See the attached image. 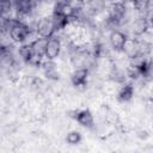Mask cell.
Instances as JSON below:
<instances>
[{
	"label": "cell",
	"instance_id": "3",
	"mask_svg": "<svg viewBox=\"0 0 153 153\" xmlns=\"http://www.w3.org/2000/svg\"><path fill=\"white\" fill-rule=\"evenodd\" d=\"M128 37L129 36L124 30L116 29V30L110 31L108 35V44H109L110 50L114 53H122Z\"/></svg>",
	"mask_w": 153,
	"mask_h": 153
},
{
	"label": "cell",
	"instance_id": "6",
	"mask_svg": "<svg viewBox=\"0 0 153 153\" xmlns=\"http://www.w3.org/2000/svg\"><path fill=\"white\" fill-rule=\"evenodd\" d=\"M71 117L74 118V121L86 128V129H94L96 127V122H94V116L92 114V111L90 109H81V110H73L69 112Z\"/></svg>",
	"mask_w": 153,
	"mask_h": 153
},
{
	"label": "cell",
	"instance_id": "5",
	"mask_svg": "<svg viewBox=\"0 0 153 153\" xmlns=\"http://www.w3.org/2000/svg\"><path fill=\"white\" fill-rule=\"evenodd\" d=\"M62 51H63V42H62L61 37L59 36V33H56L55 36L48 38L44 59L56 61L62 55Z\"/></svg>",
	"mask_w": 153,
	"mask_h": 153
},
{
	"label": "cell",
	"instance_id": "10",
	"mask_svg": "<svg viewBox=\"0 0 153 153\" xmlns=\"http://www.w3.org/2000/svg\"><path fill=\"white\" fill-rule=\"evenodd\" d=\"M33 50H32V45H31V41L30 42H25L23 44H19L18 48H17V55L19 57V60L26 65L30 59L33 56Z\"/></svg>",
	"mask_w": 153,
	"mask_h": 153
},
{
	"label": "cell",
	"instance_id": "1",
	"mask_svg": "<svg viewBox=\"0 0 153 153\" xmlns=\"http://www.w3.org/2000/svg\"><path fill=\"white\" fill-rule=\"evenodd\" d=\"M124 27L128 29V31H126L128 33L129 37H142L149 29V23L148 19L145 14H136L133 17V19L129 22L128 25H126Z\"/></svg>",
	"mask_w": 153,
	"mask_h": 153
},
{
	"label": "cell",
	"instance_id": "2",
	"mask_svg": "<svg viewBox=\"0 0 153 153\" xmlns=\"http://www.w3.org/2000/svg\"><path fill=\"white\" fill-rule=\"evenodd\" d=\"M35 32L38 37H43L47 39L57 33L54 20L50 14L49 16L44 14V16L38 17V19L36 20V24H35Z\"/></svg>",
	"mask_w": 153,
	"mask_h": 153
},
{
	"label": "cell",
	"instance_id": "8",
	"mask_svg": "<svg viewBox=\"0 0 153 153\" xmlns=\"http://www.w3.org/2000/svg\"><path fill=\"white\" fill-rule=\"evenodd\" d=\"M44 75V78L47 80H50V81H57L59 78H60V73L57 71V67H56V62L53 61V60H48V59H44L42 65H41V68H39Z\"/></svg>",
	"mask_w": 153,
	"mask_h": 153
},
{
	"label": "cell",
	"instance_id": "13",
	"mask_svg": "<svg viewBox=\"0 0 153 153\" xmlns=\"http://www.w3.org/2000/svg\"><path fill=\"white\" fill-rule=\"evenodd\" d=\"M65 140L69 146H76L82 141V135L78 130H71L66 134Z\"/></svg>",
	"mask_w": 153,
	"mask_h": 153
},
{
	"label": "cell",
	"instance_id": "9",
	"mask_svg": "<svg viewBox=\"0 0 153 153\" xmlns=\"http://www.w3.org/2000/svg\"><path fill=\"white\" fill-rule=\"evenodd\" d=\"M134 94H135V86L131 81H126L121 85V87L118 88L117 93H116V98L120 103L122 104H126V103H129L133 98H134Z\"/></svg>",
	"mask_w": 153,
	"mask_h": 153
},
{
	"label": "cell",
	"instance_id": "12",
	"mask_svg": "<svg viewBox=\"0 0 153 153\" xmlns=\"http://www.w3.org/2000/svg\"><path fill=\"white\" fill-rule=\"evenodd\" d=\"M1 17H14V0H0Z\"/></svg>",
	"mask_w": 153,
	"mask_h": 153
},
{
	"label": "cell",
	"instance_id": "11",
	"mask_svg": "<svg viewBox=\"0 0 153 153\" xmlns=\"http://www.w3.org/2000/svg\"><path fill=\"white\" fill-rule=\"evenodd\" d=\"M47 43H48V39L47 38H43V37H35L32 41H31V45H32V50L36 55L41 56V57H44L45 55V49H47Z\"/></svg>",
	"mask_w": 153,
	"mask_h": 153
},
{
	"label": "cell",
	"instance_id": "7",
	"mask_svg": "<svg viewBox=\"0 0 153 153\" xmlns=\"http://www.w3.org/2000/svg\"><path fill=\"white\" fill-rule=\"evenodd\" d=\"M122 54L124 55V57L127 60H129V62L135 61L136 59L141 57L139 38H136V37H128V39H127V42H126V44L123 47Z\"/></svg>",
	"mask_w": 153,
	"mask_h": 153
},
{
	"label": "cell",
	"instance_id": "14",
	"mask_svg": "<svg viewBox=\"0 0 153 153\" xmlns=\"http://www.w3.org/2000/svg\"><path fill=\"white\" fill-rule=\"evenodd\" d=\"M151 8L153 10V0H152V5H151Z\"/></svg>",
	"mask_w": 153,
	"mask_h": 153
},
{
	"label": "cell",
	"instance_id": "4",
	"mask_svg": "<svg viewBox=\"0 0 153 153\" xmlns=\"http://www.w3.org/2000/svg\"><path fill=\"white\" fill-rule=\"evenodd\" d=\"M90 75H91L90 68H86V67L74 68L69 75L72 86H74L75 88H80V90L86 88L88 85V81H90Z\"/></svg>",
	"mask_w": 153,
	"mask_h": 153
}]
</instances>
